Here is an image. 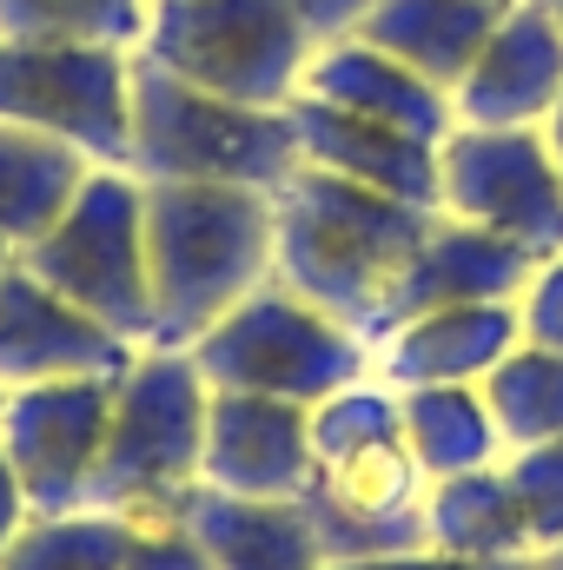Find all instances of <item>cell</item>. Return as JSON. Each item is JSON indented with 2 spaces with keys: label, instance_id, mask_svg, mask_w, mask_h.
<instances>
[{
  "label": "cell",
  "instance_id": "6da1fadb",
  "mask_svg": "<svg viewBox=\"0 0 563 570\" xmlns=\"http://www.w3.org/2000/svg\"><path fill=\"white\" fill-rule=\"evenodd\" d=\"M431 219L437 213L392 193H372L325 166H298L273 193V279L338 318L352 338L378 345Z\"/></svg>",
  "mask_w": 563,
  "mask_h": 570
},
{
  "label": "cell",
  "instance_id": "7a4b0ae2",
  "mask_svg": "<svg viewBox=\"0 0 563 570\" xmlns=\"http://www.w3.org/2000/svg\"><path fill=\"white\" fill-rule=\"evenodd\" d=\"M424 498H431V478L405 451L392 385L358 379V385L312 405V478L292 504L305 511L325 564L431 551L424 544Z\"/></svg>",
  "mask_w": 563,
  "mask_h": 570
},
{
  "label": "cell",
  "instance_id": "3957f363",
  "mask_svg": "<svg viewBox=\"0 0 563 570\" xmlns=\"http://www.w3.org/2000/svg\"><path fill=\"white\" fill-rule=\"evenodd\" d=\"M152 345L192 352L239 298L273 279V193L140 179Z\"/></svg>",
  "mask_w": 563,
  "mask_h": 570
},
{
  "label": "cell",
  "instance_id": "277c9868",
  "mask_svg": "<svg viewBox=\"0 0 563 570\" xmlns=\"http://www.w3.org/2000/svg\"><path fill=\"white\" fill-rule=\"evenodd\" d=\"M206 399L192 352L146 345L113 385V419L100 464L87 478V511H113L134 524H166L179 498L199 484L206 458Z\"/></svg>",
  "mask_w": 563,
  "mask_h": 570
},
{
  "label": "cell",
  "instance_id": "5b68a950",
  "mask_svg": "<svg viewBox=\"0 0 563 570\" xmlns=\"http://www.w3.org/2000/svg\"><path fill=\"white\" fill-rule=\"evenodd\" d=\"M298 166L305 159H298V134L285 114L219 100L134 53V153H127L134 179H199V186L279 193Z\"/></svg>",
  "mask_w": 563,
  "mask_h": 570
},
{
  "label": "cell",
  "instance_id": "8992f818",
  "mask_svg": "<svg viewBox=\"0 0 563 570\" xmlns=\"http://www.w3.org/2000/svg\"><path fill=\"white\" fill-rule=\"evenodd\" d=\"M134 53L219 100L285 114L305 94L318 40L292 0H152Z\"/></svg>",
  "mask_w": 563,
  "mask_h": 570
},
{
  "label": "cell",
  "instance_id": "52a82bcc",
  "mask_svg": "<svg viewBox=\"0 0 563 570\" xmlns=\"http://www.w3.org/2000/svg\"><path fill=\"white\" fill-rule=\"evenodd\" d=\"M192 365L213 392H259V399H285V405H318V399L372 379V345L352 338L318 305H305L298 292H285L279 279H266L192 345Z\"/></svg>",
  "mask_w": 563,
  "mask_h": 570
},
{
  "label": "cell",
  "instance_id": "ba28073f",
  "mask_svg": "<svg viewBox=\"0 0 563 570\" xmlns=\"http://www.w3.org/2000/svg\"><path fill=\"white\" fill-rule=\"evenodd\" d=\"M40 285L73 298L87 318H100L113 338L152 345V285H146V239H140V179L127 166H93L80 199L60 213L47 239L13 253Z\"/></svg>",
  "mask_w": 563,
  "mask_h": 570
},
{
  "label": "cell",
  "instance_id": "9c48e42d",
  "mask_svg": "<svg viewBox=\"0 0 563 570\" xmlns=\"http://www.w3.org/2000/svg\"><path fill=\"white\" fill-rule=\"evenodd\" d=\"M437 213L497 233L531 259H557L563 173L544 127H451L437 146Z\"/></svg>",
  "mask_w": 563,
  "mask_h": 570
},
{
  "label": "cell",
  "instance_id": "30bf717a",
  "mask_svg": "<svg viewBox=\"0 0 563 570\" xmlns=\"http://www.w3.org/2000/svg\"><path fill=\"white\" fill-rule=\"evenodd\" d=\"M0 120L80 146L93 166L134 153V53L0 40Z\"/></svg>",
  "mask_w": 563,
  "mask_h": 570
},
{
  "label": "cell",
  "instance_id": "8fae6325",
  "mask_svg": "<svg viewBox=\"0 0 563 570\" xmlns=\"http://www.w3.org/2000/svg\"><path fill=\"white\" fill-rule=\"evenodd\" d=\"M113 385L120 379H60L0 392V458L13 464L33 518L87 511V478L107 444Z\"/></svg>",
  "mask_w": 563,
  "mask_h": 570
},
{
  "label": "cell",
  "instance_id": "7c38bea8",
  "mask_svg": "<svg viewBox=\"0 0 563 570\" xmlns=\"http://www.w3.org/2000/svg\"><path fill=\"white\" fill-rule=\"evenodd\" d=\"M140 345L113 338L73 298L40 285L20 259L0 273V392L60 385V379H120Z\"/></svg>",
  "mask_w": 563,
  "mask_h": 570
},
{
  "label": "cell",
  "instance_id": "4fadbf2b",
  "mask_svg": "<svg viewBox=\"0 0 563 570\" xmlns=\"http://www.w3.org/2000/svg\"><path fill=\"white\" fill-rule=\"evenodd\" d=\"M305 478H312V405H285L259 392L206 399L199 484L233 498H298Z\"/></svg>",
  "mask_w": 563,
  "mask_h": 570
},
{
  "label": "cell",
  "instance_id": "5bb4252c",
  "mask_svg": "<svg viewBox=\"0 0 563 570\" xmlns=\"http://www.w3.org/2000/svg\"><path fill=\"white\" fill-rule=\"evenodd\" d=\"M563 100V33L531 0H517L484 40L477 67L451 94L457 127H544Z\"/></svg>",
  "mask_w": 563,
  "mask_h": 570
},
{
  "label": "cell",
  "instance_id": "9a60e30c",
  "mask_svg": "<svg viewBox=\"0 0 563 570\" xmlns=\"http://www.w3.org/2000/svg\"><path fill=\"white\" fill-rule=\"evenodd\" d=\"M524 345L517 332V298L504 305H451L392 325L372 345V379L405 392V385H484L511 352Z\"/></svg>",
  "mask_w": 563,
  "mask_h": 570
},
{
  "label": "cell",
  "instance_id": "2e32d148",
  "mask_svg": "<svg viewBox=\"0 0 563 570\" xmlns=\"http://www.w3.org/2000/svg\"><path fill=\"white\" fill-rule=\"evenodd\" d=\"M292 134H298V159L305 166H325L338 179H358L372 193H392L405 206L437 213V146L418 134H398V127H378V120H358L332 100H312L298 94L285 107Z\"/></svg>",
  "mask_w": 563,
  "mask_h": 570
},
{
  "label": "cell",
  "instance_id": "e0dca14e",
  "mask_svg": "<svg viewBox=\"0 0 563 570\" xmlns=\"http://www.w3.org/2000/svg\"><path fill=\"white\" fill-rule=\"evenodd\" d=\"M305 94H312V100H332V107H345V114H358V120L418 134V140H431V146H444L451 127H457V107H451L444 87H431V80L412 73L405 60H392V53L352 40V33L312 53Z\"/></svg>",
  "mask_w": 563,
  "mask_h": 570
},
{
  "label": "cell",
  "instance_id": "ac0fdd59",
  "mask_svg": "<svg viewBox=\"0 0 563 570\" xmlns=\"http://www.w3.org/2000/svg\"><path fill=\"white\" fill-rule=\"evenodd\" d=\"M166 524H179L206 551V570H325L312 524L292 498H233L192 484Z\"/></svg>",
  "mask_w": 563,
  "mask_h": 570
},
{
  "label": "cell",
  "instance_id": "d6986e66",
  "mask_svg": "<svg viewBox=\"0 0 563 570\" xmlns=\"http://www.w3.org/2000/svg\"><path fill=\"white\" fill-rule=\"evenodd\" d=\"M531 273H537V259L524 246L437 213L412 273H405V292L392 305V325L424 318V312H451V305H504L531 285Z\"/></svg>",
  "mask_w": 563,
  "mask_h": 570
},
{
  "label": "cell",
  "instance_id": "ffe728a7",
  "mask_svg": "<svg viewBox=\"0 0 563 570\" xmlns=\"http://www.w3.org/2000/svg\"><path fill=\"white\" fill-rule=\"evenodd\" d=\"M517 0H372L365 20L352 27V40L405 60L412 73H424L431 87L457 94L464 73L477 67L484 40L497 33V20Z\"/></svg>",
  "mask_w": 563,
  "mask_h": 570
},
{
  "label": "cell",
  "instance_id": "44dd1931",
  "mask_svg": "<svg viewBox=\"0 0 563 570\" xmlns=\"http://www.w3.org/2000/svg\"><path fill=\"white\" fill-rule=\"evenodd\" d=\"M87 179H93V159L80 146L0 120V239L13 253L47 239L60 226V213L80 199Z\"/></svg>",
  "mask_w": 563,
  "mask_h": 570
},
{
  "label": "cell",
  "instance_id": "7402d4cb",
  "mask_svg": "<svg viewBox=\"0 0 563 570\" xmlns=\"http://www.w3.org/2000/svg\"><path fill=\"white\" fill-rule=\"evenodd\" d=\"M398 425H405V451L418 458L431 484L504 464V438L491 425V405L477 385H405Z\"/></svg>",
  "mask_w": 563,
  "mask_h": 570
},
{
  "label": "cell",
  "instance_id": "603a6c76",
  "mask_svg": "<svg viewBox=\"0 0 563 570\" xmlns=\"http://www.w3.org/2000/svg\"><path fill=\"white\" fill-rule=\"evenodd\" d=\"M424 544L451 551V558H477V564H537L497 464L431 484V498H424Z\"/></svg>",
  "mask_w": 563,
  "mask_h": 570
},
{
  "label": "cell",
  "instance_id": "cb8c5ba5",
  "mask_svg": "<svg viewBox=\"0 0 563 570\" xmlns=\"http://www.w3.org/2000/svg\"><path fill=\"white\" fill-rule=\"evenodd\" d=\"M477 392L491 405V425L504 438V451L563 444V352L517 345Z\"/></svg>",
  "mask_w": 563,
  "mask_h": 570
},
{
  "label": "cell",
  "instance_id": "d4e9b609",
  "mask_svg": "<svg viewBox=\"0 0 563 570\" xmlns=\"http://www.w3.org/2000/svg\"><path fill=\"white\" fill-rule=\"evenodd\" d=\"M152 0H0V40L33 47H120L134 53Z\"/></svg>",
  "mask_w": 563,
  "mask_h": 570
},
{
  "label": "cell",
  "instance_id": "484cf974",
  "mask_svg": "<svg viewBox=\"0 0 563 570\" xmlns=\"http://www.w3.org/2000/svg\"><path fill=\"white\" fill-rule=\"evenodd\" d=\"M140 524L113 511H60V518H27V531L7 544L0 570H127Z\"/></svg>",
  "mask_w": 563,
  "mask_h": 570
},
{
  "label": "cell",
  "instance_id": "4316f807",
  "mask_svg": "<svg viewBox=\"0 0 563 570\" xmlns=\"http://www.w3.org/2000/svg\"><path fill=\"white\" fill-rule=\"evenodd\" d=\"M504 484L511 504L524 518L531 558L544 564L551 551H563V444H531V451H504Z\"/></svg>",
  "mask_w": 563,
  "mask_h": 570
},
{
  "label": "cell",
  "instance_id": "83f0119b",
  "mask_svg": "<svg viewBox=\"0 0 563 570\" xmlns=\"http://www.w3.org/2000/svg\"><path fill=\"white\" fill-rule=\"evenodd\" d=\"M517 332H524V345L563 352V253L557 259H537L531 285L517 292Z\"/></svg>",
  "mask_w": 563,
  "mask_h": 570
},
{
  "label": "cell",
  "instance_id": "f1b7e54d",
  "mask_svg": "<svg viewBox=\"0 0 563 570\" xmlns=\"http://www.w3.org/2000/svg\"><path fill=\"white\" fill-rule=\"evenodd\" d=\"M127 570H206V551L179 531V524H140Z\"/></svg>",
  "mask_w": 563,
  "mask_h": 570
},
{
  "label": "cell",
  "instance_id": "f546056e",
  "mask_svg": "<svg viewBox=\"0 0 563 570\" xmlns=\"http://www.w3.org/2000/svg\"><path fill=\"white\" fill-rule=\"evenodd\" d=\"M292 7H298L305 33H312L318 47H332V40H345V33L365 20V7H372V0H292Z\"/></svg>",
  "mask_w": 563,
  "mask_h": 570
},
{
  "label": "cell",
  "instance_id": "4dcf8cb0",
  "mask_svg": "<svg viewBox=\"0 0 563 570\" xmlns=\"http://www.w3.org/2000/svg\"><path fill=\"white\" fill-rule=\"evenodd\" d=\"M325 570H537V564H477L451 551H398V558H365V564H325Z\"/></svg>",
  "mask_w": 563,
  "mask_h": 570
},
{
  "label": "cell",
  "instance_id": "1f68e13d",
  "mask_svg": "<svg viewBox=\"0 0 563 570\" xmlns=\"http://www.w3.org/2000/svg\"><path fill=\"white\" fill-rule=\"evenodd\" d=\"M27 518H33V511H27V491H20L13 464L0 458V558H7V544H13V538L27 531Z\"/></svg>",
  "mask_w": 563,
  "mask_h": 570
},
{
  "label": "cell",
  "instance_id": "d6a6232c",
  "mask_svg": "<svg viewBox=\"0 0 563 570\" xmlns=\"http://www.w3.org/2000/svg\"><path fill=\"white\" fill-rule=\"evenodd\" d=\"M544 140H551V159H557V173H563V100L551 107V120H544Z\"/></svg>",
  "mask_w": 563,
  "mask_h": 570
},
{
  "label": "cell",
  "instance_id": "836d02e7",
  "mask_svg": "<svg viewBox=\"0 0 563 570\" xmlns=\"http://www.w3.org/2000/svg\"><path fill=\"white\" fill-rule=\"evenodd\" d=\"M531 7H544V13L557 20V33H563V0H531Z\"/></svg>",
  "mask_w": 563,
  "mask_h": 570
},
{
  "label": "cell",
  "instance_id": "e575fe53",
  "mask_svg": "<svg viewBox=\"0 0 563 570\" xmlns=\"http://www.w3.org/2000/svg\"><path fill=\"white\" fill-rule=\"evenodd\" d=\"M7 266H13V246H7V239H0V273H7Z\"/></svg>",
  "mask_w": 563,
  "mask_h": 570
},
{
  "label": "cell",
  "instance_id": "d590c367",
  "mask_svg": "<svg viewBox=\"0 0 563 570\" xmlns=\"http://www.w3.org/2000/svg\"><path fill=\"white\" fill-rule=\"evenodd\" d=\"M544 570H563V551H551V558H544Z\"/></svg>",
  "mask_w": 563,
  "mask_h": 570
},
{
  "label": "cell",
  "instance_id": "8d00e7d4",
  "mask_svg": "<svg viewBox=\"0 0 563 570\" xmlns=\"http://www.w3.org/2000/svg\"><path fill=\"white\" fill-rule=\"evenodd\" d=\"M537 570H544V564H537Z\"/></svg>",
  "mask_w": 563,
  "mask_h": 570
}]
</instances>
